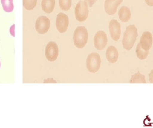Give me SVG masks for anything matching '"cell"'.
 I'll list each match as a JSON object with an SVG mask.
<instances>
[{"instance_id": "cb8c5ba5", "label": "cell", "mask_w": 153, "mask_h": 128, "mask_svg": "<svg viewBox=\"0 0 153 128\" xmlns=\"http://www.w3.org/2000/svg\"><path fill=\"white\" fill-rule=\"evenodd\" d=\"M0 66H1V63H0Z\"/></svg>"}, {"instance_id": "277c9868", "label": "cell", "mask_w": 153, "mask_h": 128, "mask_svg": "<svg viewBox=\"0 0 153 128\" xmlns=\"http://www.w3.org/2000/svg\"><path fill=\"white\" fill-rule=\"evenodd\" d=\"M101 58L96 53H92L88 55L86 59V67L90 72H97L100 67Z\"/></svg>"}, {"instance_id": "5b68a950", "label": "cell", "mask_w": 153, "mask_h": 128, "mask_svg": "<svg viewBox=\"0 0 153 128\" xmlns=\"http://www.w3.org/2000/svg\"><path fill=\"white\" fill-rule=\"evenodd\" d=\"M50 26V21L49 19L45 16L39 17L36 22V29L40 34H44L47 33Z\"/></svg>"}, {"instance_id": "7402d4cb", "label": "cell", "mask_w": 153, "mask_h": 128, "mask_svg": "<svg viewBox=\"0 0 153 128\" xmlns=\"http://www.w3.org/2000/svg\"><path fill=\"white\" fill-rule=\"evenodd\" d=\"M145 1L148 6L153 7V0H145Z\"/></svg>"}, {"instance_id": "4fadbf2b", "label": "cell", "mask_w": 153, "mask_h": 128, "mask_svg": "<svg viewBox=\"0 0 153 128\" xmlns=\"http://www.w3.org/2000/svg\"><path fill=\"white\" fill-rule=\"evenodd\" d=\"M118 15L120 20L122 22H128L131 18V11L127 6H122L119 10Z\"/></svg>"}, {"instance_id": "8992f818", "label": "cell", "mask_w": 153, "mask_h": 128, "mask_svg": "<svg viewBox=\"0 0 153 128\" xmlns=\"http://www.w3.org/2000/svg\"><path fill=\"white\" fill-rule=\"evenodd\" d=\"M58 47L56 43L50 42L45 48V56L48 60L53 62L56 60L58 55Z\"/></svg>"}, {"instance_id": "9a60e30c", "label": "cell", "mask_w": 153, "mask_h": 128, "mask_svg": "<svg viewBox=\"0 0 153 128\" xmlns=\"http://www.w3.org/2000/svg\"><path fill=\"white\" fill-rule=\"evenodd\" d=\"M136 53L138 59L143 60L147 59L149 55V51H145L141 47L140 43H138L136 49Z\"/></svg>"}, {"instance_id": "9c48e42d", "label": "cell", "mask_w": 153, "mask_h": 128, "mask_svg": "<svg viewBox=\"0 0 153 128\" xmlns=\"http://www.w3.org/2000/svg\"><path fill=\"white\" fill-rule=\"evenodd\" d=\"M109 29L111 38L114 41H118L121 35V26L119 22L116 20H111L109 23Z\"/></svg>"}, {"instance_id": "ba28073f", "label": "cell", "mask_w": 153, "mask_h": 128, "mask_svg": "<svg viewBox=\"0 0 153 128\" xmlns=\"http://www.w3.org/2000/svg\"><path fill=\"white\" fill-rule=\"evenodd\" d=\"M69 18L66 14L60 12L57 15L56 19V28L60 33H64L67 31L69 26Z\"/></svg>"}, {"instance_id": "30bf717a", "label": "cell", "mask_w": 153, "mask_h": 128, "mask_svg": "<svg viewBox=\"0 0 153 128\" xmlns=\"http://www.w3.org/2000/svg\"><path fill=\"white\" fill-rule=\"evenodd\" d=\"M153 38L152 34L149 31H146L142 34L139 42L141 47L144 50H150L153 44Z\"/></svg>"}, {"instance_id": "3957f363", "label": "cell", "mask_w": 153, "mask_h": 128, "mask_svg": "<svg viewBox=\"0 0 153 128\" xmlns=\"http://www.w3.org/2000/svg\"><path fill=\"white\" fill-rule=\"evenodd\" d=\"M88 4L85 1H80L76 4L75 8V15L76 19L80 22L86 20L89 14Z\"/></svg>"}, {"instance_id": "d6986e66", "label": "cell", "mask_w": 153, "mask_h": 128, "mask_svg": "<svg viewBox=\"0 0 153 128\" xmlns=\"http://www.w3.org/2000/svg\"><path fill=\"white\" fill-rule=\"evenodd\" d=\"M72 0H59V5L62 10L67 11L71 6Z\"/></svg>"}, {"instance_id": "ac0fdd59", "label": "cell", "mask_w": 153, "mask_h": 128, "mask_svg": "<svg viewBox=\"0 0 153 128\" xmlns=\"http://www.w3.org/2000/svg\"><path fill=\"white\" fill-rule=\"evenodd\" d=\"M37 0H23V7L28 10H33L36 5Z\"/></svg>"}, {"instance_id": "e0dca14e", "label": "cell", "mask_w": 153, "mask_h": 128, "mask_svg": "<svg viewBox=\"0 0 153 128\" xmlns=\"http://www.w3.org/2000/svg\"><path fill=\"white\" fill-rule=\"evenodd\" d=\"M1 3L4 11L10 12L13 10L14 5L13 0H1Z\"/></svg>"}, {"instance_id": "7c38bea8", "label": "cell", "mask_w": 153, "mask_h": 128, "mask_svg": "<svg viewBox=\"0 0 153 128\" xmlns=\"http://www.w3.org/2000/svg\"><path fill=\"white\" fill-rule=\"evenodd\" d=\"M119 53L116 47L110 46L107 49L106 51V58L108 61L110 63H114L117 62L118 59Z\"/></svg>"}, {"instance_id": "44dd1931", "label": "cell", "mask_w": 153, "mask_h": 128, "mask_svg": "<svg viewBox=\"0 0 153 128\" xmlns=\"http://www.w3.org/2000/svg\"><path fill=\"white\" fill-rule=\"evenodd\" d=\"M149 81L150 83L153 84V69L151 71L149 74Z\"/></svg>"}, {"instance_id": "8fae6325", "label": "cell", "mask_w": 153, "mask_h": 128, "mask_svg": "<svg viewBox=\"0 0 153 128\" xmlns=\"http://www.w3.org/2000/svg\"><path fill=\"white\" fill-rule=\"evenodd\" d=\"M123 0H106L104 3L105 12L109 15L116 13L118 7L123 2Z\"/></svg>"}, {"instance_id": "603a6c76", "label": "cell", "mask_w": 153, "mask_h": 128, "mask_svg": "<svg viewBox=\"0 0 153 128\" xmlns=\"http://www.w3.org/2000/svg\"><path fill=\"white\" fill-rule=\"evenodd\" d=\"M14 26H15V25H13L10 28V33L12 35V36L14 37Z\"/></svg>"}, {"instance_id": "2e32d148", "label": "cell", "mask_w": 153, "mask_h": 128, "mask_svg": "<svg viewBox=\"0 0 153 128\" xmlns=\"http://www.w3.org/2000/svg\"><path fill=\"white\" fill-rule=\"evenodd\" d=\"M131 83H146L145 76L139 72L132 75L130 80Z\"/></svg>"}, {"instance_id": "6da1fadb", "label": "cell", "mask_w": 153, "mask_h": 128, "mask_svg": "<svg viewBox=\"0 0 153 128\" xmlns=\"http://www.w3.org/2000/svg\"><path fill=\"white\" fill-rule=\"evenodd\" d=\"M138 36L137 29L134 25H129L124 32L122 43L124 49L129 51L133 48Z\"/></svg>"}, {"instance_id": "52a82bcc", "label": "cell", "mask_w": 153, "mask_h": 128, "mask_svg": "<svg viewBox=\"0 0 153 128\" xmlns=\"http://www.w3.org/2000/svg\"><path fill=\"white\" fill-rule=\"evenodd\" d=\"M107 42L108 38L106 33L103 31L97 32L94 38V43L95 48L99 50H102L105 48Z\"/></svg>"}, {"instance_id": "ffe728a7", "label": "cell", "mask_w": 153, "mask_h": 128, "mask_svg": "<svg viewBox=\"0 0 153 128\" xmlns=\"http://www.w3.org/2000/svg\"><path fill=\"white\" fill-rule=\"evenodd\" d=\"M98 0H85L90 7H92Z\"/></svg>"}, {"instance_id": "7a4b0ae2", "label": "cell", "mask_w": 153, "mask_h": 128, "mask_svg": "<svg viewBox=\"0 0 153 128\" xmlns=\"http://www.w3.org/2000/svg\"><path fill=\"white\" fill-rule=\"evenodd\" d=\"M88 38V32L85 27H77L74 34V45L79 49H82L87 43Z\"/></svg>"}, {"instance_id": "5bb4252c", "label": "cell", "mask_w": 153, "mask_h": 128, "mask_svg": "<svg viewBox=\"0 0 153 128\" xmlns=\"http://www.w3.org/2000/svg\"><path fill=\"white\" fill-rule=\"evenodd\" d=\"M55 5V0H42L41 6L42 10L47 13L53 12Z\"/></svg>"}]
</instances>
